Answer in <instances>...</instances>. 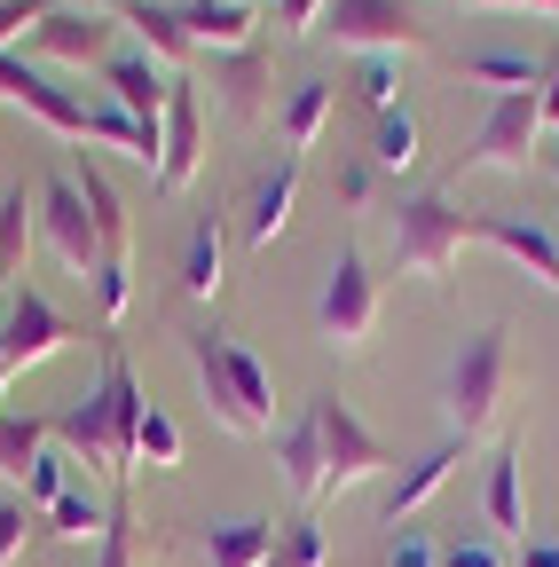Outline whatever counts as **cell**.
<instances>
[{
    "label": "cell",
    "instance_id": "6da1fadb",
    "mask_svg": "<svg viewBox=\"0 0 559 567\" xmlns=\"http://www.w3.org/2000/svg\"><path fill=\"white\" fill-rule=\"evenodd\" d=\"M189 363H197V394H205L221 434L260 442L276 425V379L252 347H237L229 331H189Z\"/></svg>",
    "mask_w": 559,
    "mask_h": 567
},
{
    "label": "cell",
    "instance_id": "7a4b0ae2",
    "mask_svg": "<svg viewBox=\"0 0 559 567\" xmlns=\"http://www.w3.org/2000/svg\"><path fill=\"white\" fill-rule=\"evenodd\" d=\"M505 386H513V331L488 323V331H473V339L457 347V363H449V386H442L449 434H457V442L488 434V417H497Z\"/></svg>",
    "mask_w": 559,
    "mask_h": 567
},
{
    "label": "cell",
    "instance_id": "3957f363",
    "mask_svg": "<svg viewBox=\"0 0 559 567\" xmlns=\"http://www.w3.org/2000/svg\"><path fill=\"white\" fill-rule=\"evenodd\" d=\"M480 237V221L473 213H457V197L449 189H417L402 213H394V260H402V276H449V260L465 252Z\"/></svg>",
    "mask_w": 559,
    "mask_h": 567
},
{
    "label": "cell",
    "instance_id": "277c9868",
    "mask_svg": "<svg viewBox=\"0 0 559 567\" xmlns=\"http://www.w3.org/2000/svg\"><path fill=\"white\" fill-rule=\"evenodd\" d=\"M308 410H315V434H323V496H346V488H363V481H379L394 465V450L339 394H315ZM323 496H315V505H323Z\"/></svg>",
    "mask_w": 559,
    "mask_h": 567
},
{
    "label": "cell",
    "instance_id": "5b68a950",
    "mask_svg": "<svg viewBox=\"0 0 559 567\" xmlns=\"http://www.w3.org/2000/svg\"><path fill=\"white\" fill-rule=\"evenodd\" d=\"M315 331H323V347H339V354H355V347L379 331V276H371V260H363L355 245H339L323 292H315Z\"/></svg>",
    "mask_w": 559,
    "mask_h": 567
},
{
    "label": "cell",
    "instance_id": "8992f818",
    "mask_svg": "<svg viewBox=\"0 0 559 567\" xmlns=\"http://www.w3.org/2000/svg\"><path fill=\"white\" fill-rule=\"evenodd\" d=\"M536 151H544V87H528V95H497V103H488V118H480V134H473V151H465V166L528 174Z\"/></svg>",
    "mask_w": 559,
    "mask_h": 567
},
{
    "label": "cell",
    "instance_id": "52a82bcc",
    "mask_svg": "<svg viewBox=\"0 0 559 567\" xmlns=\"http://www.w3.org/2000/svg\"><path fill=\"white\" fill-rule=\"evenodd\" d=\"M323 32L355 55H410L426 48V24H417L402 0H323Z\"/></svg>",
    "mask_w": 559,
    "mask_h": 567
},
{
    "label": "cell",
    "instance_id": "ba28073f",
    "mask_svg": "<svg viewBox=\"0 0 559 567\" xmlns=\"http://www.w3.org/2000/svg\"><path fill=\"white\" fill-rule=\"evenodd\" d=\"M40 237H48V252L72 268L80 284L103 268V237H95V213H87V197H80V182L72 174H48L40 182Z\"/></svg>",
    "mask_w": 559,
    "mask_h": 567
},
{
    "label": "cell",
    "instance_id": "9c48e42d",
    "mask_svg": "<svg viewBox=\"0 0 559 567\" xmlns=\"http://www.w3.org/2000/svg\"><path fill=\"white\" fill-rule=\"evenodd\" d=\"M0 103L32 111V118H40L48 134H63V142H87V103H80V95H63L48 71H40V63H24L17 48L0 55Z\"/></svg>",
    "mask_w": 559,
    "mask_h": 567
},
{
    "label": "cell",
    "instance_id": "30bf717a",
    "mask_svg": "<svg viewBox=\"0 0 559 567\" xmlns=\"http://www.w3.org/2000/svg\"><path fill=\"white\" fill-rule=\"evenodd\" d=\"M80 331H72V316H55L48 308V292H24L9 300V316H0V354H9V371H32V363H55L63 347H72Z\"/></svg>",
    "mask_w": 559,
    "mask_h": 567
},
{
    "label": "cell",
    "instance_id": "8fae6325",
    "mask_svg": "<svg viewBox=\"0 0 559 567\" xmlns=\"http://www.w3.org/2000/svg\"><path fill=\"white\" fill-rule=\"evenodd\" d=\"M32 48L48 63H80V71H103L118 55V17L111 9H48V24L32 32Z\"/></svg>",
    "mask_w": 559,
    "mask_h": 567
},
{
    "label": "cell",
    "instance_id": "7c38bea8",
    "mask_svg": "<svg viewBox=\"0 0 559 567\" xmlns=\"http://www.w3.org/2000/svg\"><path fill=\"white\" fill-rule=\"evenodd\" d=\"M174 80L182 71H166L158 55H143V48H118L111 63H103V95L126 111V118H143V126H166V103H174Z\"/></svg>",
    "mask_w": 559,
    "mask_h": 567
},
{
    "label": "cell",
    "instance_id": "4fadbf2b",
    "mask_svg": "<svg viewBox=\"0 0 559 567\" xmlns=\"http://www.w3.org/2000/svg\"><path fill=\"white\" fill-rule=\"evenodd\" d=\"M197 166H205V103H197V80L182 71L174 103H166V166H158V189H189Z\"/></svg>",
    "mask_w": 559,
    "mask_h": 567
},
{
    "label": "cell",
    "instance_id": "5bb4252c",
    "mask_svg": "<svg viewBox=\"0 0 559 567\" xmlns=\"http://www.w3.org/2000/svg\"><path fill=\"white\" fill-rule=\"evenodd\" d=\"M48 425H55V450H72V457H80V465H95V473H118V457H111V402H103V386H87L72 410H55Z\"/></svg>",
    "mask_w": 559,
    "mask_h": 567
},
{
    "label": "cell",
    "instance_id": "9a60e30c",
    "mask_svg": "<svg viewBox=\"0 0 559 567\" xmlns=\"http://www.w3.org/2000/svg\"><path fill=\"white\" fill-rule=\"evenodd\" d=\"M480 245L513 252L536 284H551V292H559V237H551L544 221H520V213H488V221H480Z\"/></svg>",
    "mask_w": 559,
    "mask_h": 567
},
{
    "label": "cell",
    "instance_id": "2e32d148",
    "mask_svg": "<svg viewBox=\"0 0 559 567\" xmlns=\"http://www.w3.org/2000/svg\"><path fill=\"white\" fill-rule=\"evenodd\" d=\"M182 32H189L197 48H214V55L260 48V17H252V0H189V9H182Z\"/></svg>",
    "mask_w": 559,
    "mask_h": 567
},
{
    "label": "cell",
    "instance_id": "e0dca14e",
    "mask_svg": "<svg viewBox=\"0 0 559 567\" xmlns=\"http://www.w3.org/2000/svg\"><path fill=\"white\" fill-rule=\"evenodd\" d=\"M292 197H300V158L284 151L268 174H260V189H252V205H245V245H276L292 229Z\"/></svg>",
    "mask_w": 559,
    "mask_h": 567
},
{
    "label": "cell",
    "instance_id": "ac0fdd59",
    "mask_svg": "<svg viewBox=\"0 0 559 567\" xmlns=\"http://www.w3.org/2000/svg\"><path fill=\"white\" fill-rule=\"evenodd\" d=\"M214 87H221V103H229L237 118H260V111L276 103V63H268V48L214 55Z\"/></svg>",
    "mask_w": 559,
    "mask_h": 567
},
{
    "label": "cell",
    "instance_id": "d6986e66",
    "mask_svg": "<svg viewBox=\"0 0 559 567\" xmlns=\"http://www.w3.org/2000/svg\"><path fill=\"white\" fill-rule=\"evenodd\" d=\"M480 513H488V536L497 544H528V513H520V450L497 442V457H488V481H480Z\"/></svg>",
    "mask_w": 559,
    "mask_h": 567
},
{
    "label": "cell",
    "instance_id": "ffe728a7",
    "mask_svg": "<svg viewBox=\"0 0 559 567\" xmlns=\"http://www.w3.org/2000/svg\"><path fill=\"white\" fill-rule=\"evenodd\" d=\"M457 465H465V442H457V434H449L442 450H426V457H410V473H394V481H386V520L402 528V520H410L417 505H426V496H434Z\"/></svg>",
    "mask_w": 559,
    "mask_h": 567
},
{
    "label": "cell",
    "instance_id": "44dd1931",
    "mask_svg": "<svg viewBox=\"0 0 559 567\" xmlns=\"http://www.w3.org/2000/svg\"><path fill=\"white\" fill-rule=\"evenodd\" d=\"M80 197H87V213H95V237H103V260H126L134 268V221H126V197L111 189V174L95 166V158H80Z\"/></svg>",
    "mask_w": 559,
    "mask_h": 567
},
{
    "label": "cell",
    "instance_id": "7402d4cb",
    "mask_svg": "<svg viewBox=\"0 0 559 567\" xmlns=\"http://www.w3.org/2000/svg\"><path fill=\"white\" fill-rule=\"evenodd\" d=\"M118 24H134V32H143V55H158L166 71H182L189 55H197V40L182 32V9H158V0H118V9H111Z\"/></svg>",
    "mask_w": 559,
    "mask_h": 567
},
{
    "label": "cell",
    "instance_id": "603a6c76",
    "mask_svg": "<svg viewBox=\"0 0 559 567\" xmlns=\"http://www.w3.org/2000/svg\"><path fill=\"white\" fill-rule=\"evenodd\" d=\"M276 544H284V520H214L205 528V551H214V567H268Z\"/></svg>",
    "mask_w": 559,
    "mask_h": 567
},
{
    "label": "cell",
    "instance_id": "cb8c5ba5",
    "mask_svg": "<svg viewBox=\"0 0 559 567\" xmlns=\"http://www.w3.org/2000/svg\"><path fill=\"white\" fill-rule=\"evenodd\" d=\"M276 465H284V481H292L300 505H315V496H323V434H315V410H300V425L276 434Z\"/></svg>",
    "mask_w": 559,
    "mask_h": 567
},
{
    "label": "cell",
    "instance_id": "d4e9b609",
    "mask_svg": "<svg viewBox=\"0 0 559 567\" xmlns=\"http://www.w3.org/2000/svg\"><path fill=\"white\" fill-rule=\"evenodd\" d=\"M182 292H189V300H214V292H221V213H197V221H189Z\"/></svg>",
    "mask_w": 559,
    "mask_h": 567
},
{
    "label": "cell",
    "instance_id": "484cf974",
    "mask_svg": "<svg viewBox=\"0 0 559 567\" xmlns=\"http://www.w3.org/2000/svg\"><path fill=\"white\" fill-rule=\"evenodd\" d=\"M55 442V425L32 417V410H0V481H24Z\"/></svg>",
    "mask_w": 559,
    "mask_h": 567
},
{
    "label": "cell",
    "instance_id": "4316f807",
    "mask_svg": "<svg viewBox=\"0 0 559 567\" xmlns=\"http://www.w3.org/2000/svg\"><path fill=\"white\" fill-rule=\"evenodd\" d=\"M40 520H48L40 536H55V544H103V520H111V505H103V496L80 481L72 496H55V505H48Z\"/></svg>",
    "mask_w": 559,
    "mask_h": 567
},
{
    "label": "cell",
    "instance_id": "83f0119b",
    "mask_svg": "<svg viewBox=\"0 0 559 567\" xmlns=\"http://www.w3.org/2000/svg\"><path fill=\"white\" fill-rule=\"evenodd\" d=\"M465 80H473V87H488V95H528V87H544V80H551V71H544L536 55L480 48V55H465Z\"/></svg>",
    "mask_w": 559,
    "mask_h": 567
},
{
    "label": "cell",
    "instance_id": "f1b7e54d",
    "mask_svg": "<svg viewBox=\"0 0 559 567\" xmlns=\"http://www.w3.org/2000/svg\"><path fill=\"white\" fill-rule=\"evenodd\" d=\"M323 118H331V87H323V80H300V87L284 95V151H292V158L315 151Z\"/></svg>",
    "mask_w": 559,
    "mask_h": 567
},
{
    "label": "cell",
    "instance_id": "f546056e",
    "mask_svg": "<svg viewBox=\"0 0 559 567\" xmlns=\"http://www.w3.org/2000/svg\"><path fill=\"white\" fill-rule=\"evenodd\" d=\"M32 229H40V189H9V197H0V268H24V245H32Z\"/></svg>",
    "mask_w": 559,
    "mask_h": 567
},
{
    "label": "cell",
    "instance_id": "4dcf8cb0",
    "mask_svg": "<svg viewBox=\"0 0 559 567\" xmlns=\"http://www.w3.org/2000/svg\"><path fill=\"white\" fill-rule=\"evenodd\" d=\"M371 166H379V174H410V166H417V111H410V103L379 118V134H371Z\"/></svg>",
    "mask_w": 559,
    "mask_h": 567
},
{
    "label": "cell",
    "instance_id": "1f68e13d",
    "mask_svg": "<svg viewBox=\"0 0 559 567\" xmlns=\"http://www.w3.org/2000/svg\"><path fill=\"white\" fill-rule=\"evenodd\" d=\"M72 465H80L72 450H55V442H48V457L24 473V505H32V513H48L55 496H72V488H80V473H72Z\"/></svg>",
    "mask_w": 559,
    "mask_h": 567
},
{
    "label": "cell",
    "instance_id": "d6a6232c",
    "mask_svg": "<svg viewBox=\"0 0 559 567\" xmlns=\"http://www.w3.org/2000/svg\"><path fill=\"white\" fill-rule=\"evenodd\" d=\"M134 465H151V473H166V465H182V425L151 402L143 410V434H134Z\"/></svg>",
    "mask_w": 559,
    "mask_h": 567
},
{
    "label": "cell",
    "instance_id": "836d02e7",
    "mask_svg": "<svg viewBox=\"0 0 559 567\" xmlns=\"http://www.w3.org/2000/svg\"><path fill=\"white\" fill-rule=\"evenodd\" d=\"M268 567H331V536H323V520H284V544H276V559Z\"/></svg>",
    "mask_w": 559,
    "mask_h": 567
},
{
    "label": "cell",
    "instance_id": "e575fe53",
    "mask_svg": "<svg viewBox=\"0 0 559 567\" xmlns=\"http://www.w3.org/2000/svg\"><path fill=\"white\" fill-rule=\"evenodd\" d=\"M95 567H143V536H134V513H126V496H111V520H103Z\"/></svg>",
    "mask_w": 559,
    "mask_h": 567
},
{
    "label": "cell",
    "instance_id": "d590c367",
    "mask_svg": "<svg viewBox=\"0 0 559 567\" xmlns=\"http://www.w3.org/2000/svg\"><path fill=\"white\" fill-rule=\"evenodd\" d=\"M355 95L386 118V111H402V71H394V55H363V71H355Z\"/></svg>",
    "mask_w": 559,
    "mask_h": 567
},
{
    "label": "cell",
    "instance_id": "8d00e7d4",
    "mask_svg": "<svg viewBox=\"0 0 559 567\" xmlns=\"http://www.w3.org/2000/svg\"><path fill=\"white\" fill-rule=\"evenodd\" d=\"M442 567H513V551H505L497 536L480 528V536H457V544L442 551Z\"/></svg>",
    "mask_w": 559,
    "mask_h": 567
},
{
    "label": "cell",
    "instance_id": "74e56055",
    "mask_svg": "<svg viewBox=\"0 0 559 567\" xmlns=\"http://www.w3.org/2000/svg\"><path fill=\"white\" fill-rule=\"evenodd\" d=\"M32 528H40V513L9 496V505H0V567H17V551L32 544Z\"/></svg>",
    "mask_w": 559,
    "mask_h": 567
},
{
    "label": "cell",
    "instance_id": "f35d334b",
    "mask_svg": "<svg viewBox=\"0 0 559 567\" xmlns=\"http://www.w3.org/2000/svg\"><path fill=\"white\" fill-rule=\"evenodd\" d=\"M386 567H442V544H434V536H417V528H394Z\"/></svg>",
    "mask_w": 559,
    "mask_h": 567
},
{
    "label": "cell",
    "instance_id": "ab89813d",
    "mask_svg": "<svg viewBox=\"0 0 559 567\" xmlns=\"http://www.w3.org/2000/svg\"><path fill=\"white\" fill-rule=\"evenodd\" d=\"M48 9H55V0H0V55H9V40H17L24 24L40 32V24H48Z\"/></svg>",
    "mask_w": 559,
    "mask_h": 567
},
{
    "label": "cell",
    "instance_id": "60d3db41",
    "mask_svg": "<svg viewBox=\"0 0 559 567\" xmlns=\"http://www.w3.org/2000/svg\"><path fill=\"white\" fill-rule=\"evenodd\" d=\"M371 174H379L371 158H363V166H339V182H331V189H339V205H346V213H363V197H371Z\"/></svg>",
    "mask_w": 559,
    "mask_h": 567
},
{
    "label": "cell",
    "instance_id": "b9f144b4",
    "mask_svg": "<svg viewBox=\"0 0 559 567\" xmlns=\"http://www.w3.org/2000/svg\"><path fill=\"white\" fill-rule=\"evenodd\" d=\"M323 24V0H276V32H308Z\"/></svg>",
    "mask_w": 559,
    "mask_h": 567
},
{
    "label": "cell",
    "instance_id": "7bdbcfd3",
    "mask_svg": "<svg viewBox=\"0 0 559 567\" xmlns=\"http://www.w3.org/2000/svg\"><path fill=\"white\" fill-rule=\"evenodd\" d=\"M513 567H559V536H544V544H520V551H513Z\"/></svg>",
    "mask_w": 559,
    "mask_h": 567
},
{
    "label": "cell",
    "instance_id": "ee69618b",
    "mask_svg": "<svg viewBox=\"0 0 559 567\" xmlns=\"http://www.w3.org/2000/svg\"><path fill=\"white\" fill-rule=\"evenodd\" d=\"M544 134H559V71L544 80Z\"/></svg>",
    "mask_w": 559,
    "mask_h": 567
},
{
    "label": "cell",
    "instance_id": "f6af8a7d",
    "mask_svg": "<svg viewBox=\"0 0 559 567\" xmlns=\"http://www.w3.org/2000/svg\"><path fill=\"white\" fill-rule=\"evenodd\" d=\"M473 9H544V17H559V0H473Z\"/></svg>",
    "mask_w": 559,
    "mask_h": 567
},
{
    "label": "cell",
    "instance_id": "bcb514c9",
    "mask_svg": "<svg viewBox=\"0 0 559 567\" xmlns=\"http://www.w3.org/2000/svg\"><path fill=\"white\" fill-rule=\"evenodd\" d=\"M9 300H17V292H9V268H0V316H9Z\"/></svg>",
    "mask_w": 559,
    "mask_h": 567
},
{
    "label": "cell",
    "instance_id": "7dc6e473",
    "mask_svg": "<svg viewBox=\"0 0 559 567\" xmlns=\"http://www.w3.org/2000/svg\"><path fill=\"white\" fill-rule=\"evenodd\" d=\"M544 166H551V174H559V142H551V151H544Z\"/></svg>",
    "mask_w": 559,
    "mask_h": 567
},
{
    "label": "cell",
    "instance_id": "c3c4849f",
    "mask_svg": "<svg viewBox=\"0 0 559 567\" xmlns=\"http://www.w3.org/2000/svg\"><path fill=\"white\" fill-rule=\"evenodd\" d=\"M9 379H17V371H9V354H0V386H9Z\"/></svg>",
    "mask_w": 559,
    "mask_h": 567
},
{
    "label": "cell",
    "instance_id": "681fc988",
    "mask_svg": "<svg viewBox=\"0 0 559 567\" xmlns=\"http://www.w3.org/2000/svg\"><path fill=\"white\" fill-rule=\"evenodd\" d=\"M551 237H559V229H551Z\"/></svg>",
    "mask_w": 559,
    "mask_h": 567
}]
</instances>
